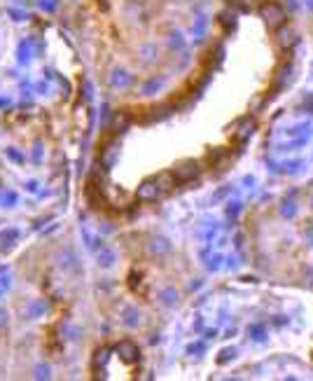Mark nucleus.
Returning a JSON list of instances; mask_svg holds the SVG:
<instances>
[{
	"mask_svg": "<svg viewBox=\"0 0 313 381\" xmlns=\"http://www.w3.org/2000/svg\"><path fill=\"white\" fill-rule=\"evenodd\" d=\"M40 7H42V10H47V12H52V10L56 7V3H52V0H42Z\"/></svg>",
	"mask_w": 313,
	"mask_h": 381,
	"instance_id": "obj_2",
	"label": "nucleus"
},
{
	"mask_svg": "<svg viewBox=\"0 0 313 381\" xmlns=\"http://www.w3.org/2000/svg\"><path fill=\"white\" fill-rule=\"evenodd\" d=\"M115 351L122 355L126 362H136L138 358H140V351H138V346H136V344H131V341H122V344H117Z\"/></svg>",
	"mask_w": 313,
	"mask_h": 381,
	"instance_id": "obj_1",
	"label": "nucleus"
},
{
	"mask_svg": "<svg viewBox=\"0 0 313 381\" xmlns=\"http://www.w3.org/2000/svg\"><path fill=\"white\" fill-rule=\"evenodd\" d=\"M7 323V311H3V309H0V327L5 325Z\"/></svg>",
	"mask_w": 313,
	"mask_h": 381,
	"instance_id": "obj_3",
	"label": "nucleus"
}]
</instances>
